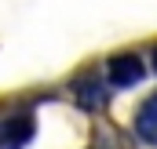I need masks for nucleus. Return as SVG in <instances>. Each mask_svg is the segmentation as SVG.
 Instances as JSON below:
<instances>
[{"mask_svg": "<svg viewBox=\"0 0 157 149\" xmlns=\"http://www.w3.org/2000/svg\"><path fill=\"white\" fill-rule=\"evenodd\" d=\"M143 73H146V69H143V58H139V55H128V51H124V55H113L110 66H106V76H110L113 87H135V84L143 80Z\"/></svg>", "mask_w": 157, "mask_h": 149, "instance_id": "f257e3e1", "label": "nucleus"}, {"mask_svg": "<svg viewBox=\"0 0 157 149\" xmlns=\"http://www.w3.org/2000/svg\"><path fill=\"white\" fill-rule=\"evenodd\" d=\"M33 138V116H11L4 127H0V146L4 149H22L26 142Z\"/></svg>", "mask_w": 157, "mask_h": 149, "instance_id": "f03ea898", "label": "nucleus"}, {"mask_svg": "<svg viewBox=\"0 0 157 149\" xmlns=\"http://www.w3.org/2000/svg\"><path fill=\"white\" fill-rule=\"evenodd\" d=\"M154 69H157V47H154Z\"/></svg>", "mask_w": 157, "mask_h": 149, "instance_id": "20e7f679", "label": "nucleus"}, {"mask_svg": "<svg viewBox=\"0 0 157 149\" xmlns=\"http://www.w3.org/2000/svg\"><path fill=\"white\" fill-rule=\"evenodd\" d=\"M135 135L146 146H157V95H150L139 106V113H135Z\"/></svg>", "mask_w": 157, "mask_h": 149, "instance_id": "7ed1b4c3", "label": "nucleus"}]
</instances>
